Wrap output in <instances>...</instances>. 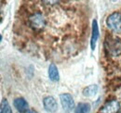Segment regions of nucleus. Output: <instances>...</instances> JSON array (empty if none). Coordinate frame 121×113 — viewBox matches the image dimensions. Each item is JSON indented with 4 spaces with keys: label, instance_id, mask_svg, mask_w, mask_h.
Listing matches in <instances>:
<instances>
[{
    "label": "nucleus",
    "instance_id": "nucleus-2",
    "mask_svg": "<svg viewBox=\"0 0 121 113\" xmlns=\"http://www.w3.org/2000/svg\"><path fill=\"white\" fill-rule=\"evenodd\" d=\"M108 28L116 33H121V13L114 12L106 20Z\"/></svg>",
    "mask_w": 121,
    "mask_h": 113
},
{
    "label": "nucleus",
    "instance_id": "nucleus-3",
    "mask_svg": "<svg viewBox=\"0 0 121 113\" xmlns=\"http://www.w3.org/2000/svg\"><path fill=\"white\" fill-rule=\"evenodd\" d=\"M29 24L35 31H41L47 24V20L45 16L40 12H35V14L30 16Z\"/></svg>",
    "mask_w": 121,
    "mask_h": 113
},
{
    "label": "nucleus",
    "instance_id": "nucleus-11",
    "mask_svg": "<svg viewBox=\"0 0 121 113\" xmlns=\"http://www.w3.org/2000/svg\"><path fill=\"white\" fill-rule=\"evenodd\" d=\"M91 105L88 103H79L75 109V113H90Z\"/></svg>",
    "mask_w": 121,
    "mask_h": 113
},
{
    "label": "nucleus",
    "instance_id": "nucleus-5",
    "mask_svg": "<svg viewBox=\"0 0 121 113\" xmlns=\"http://www.w3.org/2000/svg\"><path fill=\"white\" fill-rule=\"evenodd\" d=\"M60 103L63 108V109L66 112H70L75 108V102L71 95L69 94H62L60 96Z\"/></svg>",
    "mask_w": 121,
    "mask_h": 113
},
{
    "label": "nucleus",
    "instance_id": "nucleus-12",
    "mask_svg": "<svg viewBox=\"0 0 121 113\" xmlns=\"http://www.w3.org/2000/svg\"><path fill=\"white\" fill-rule=\"evenodd\" d=\"M0 113H12L11 108L8 102L7 99H2L1 101V109H0Z\"/></svg>",
    "mask_w": 121,
    "mask_h": 113
},
{
    "label": "nucleus",
    "instance_id": "nucleus-6",
    "mask_svg": "<svg viewBox=\"0 0 121 113\" xmlns=\"http://www.w3.org/2000/svg\"><path fill=\"white\" fill-rule=\"evenodd\" d=\"M43 104H44V108L48 112H55L58 109V105L57 102L54 97H47L43 100Z\"/></svg>",
    "mask_w": 121,
    "mask_h": 113
},
{
    "label": "nucleus",
    "instance_id": "nucleus-10",
    "mask_svg": "<svg viewBox=\"0 0 121 113\" xmlns=\"http://www.w3.org/2000/svg\"><path fill=\"white\" fill-rule=\"evenodd\" d=\"M98 92V86L96 85H90L88 87H86L83 91V95L85 97H93L97 94Z\"/></svg>",
    "mask_w": 121,
    "mask_h": 113
},
{
    "label": "nucleus",
    "instance_id": "nucleus-9",
    "mask_svg": "<svg viewBox=\"0 0 121 113\" xmlns=\"http://www.w3.org/2000/svg\"><path fill=\"white\" fill-rule=\"evenodd\" d=\"M48 77L51 81L53 82H57L59 81V71L57 67L55 66V64H50L49 67H48Z\"/></svg>",
    "mask_w": 121,
    "mask_h": 113
},
{
    "label": "nucleus",
    "instance_id": "nucleus-8",
    "mask_svg": "<svg viewBox=\"0 0 121 113\" xmlns=\"http://www.w3.org/2000/svg\"><path fill=\"white\" fill-rule=\"evenodd\" d=\"M13 105L16 108V109L18 111H20V112L25 113L28 110V104H27L26 100L24 98H22V97L16 98L14 100V102H13Z\"/></svg>",
    "mask_w": 121,
    "mask_h": 113
},
{
    "label": "nucleus",
    "instance_id": "nucleus-7",
    "mask_svg": "<svg viewBox=\"0 0 121 113\" xmlns=\"http://www.w3.org/2000/svg\"><path fill=\"white\" fill-rule=\"evenodd\" d=\"M99 26H98V22L96 20H94L92 21V33H91V49L94 50L96 47V43L98 41L99 38Z\"/></svg>",
    "mask_w": 121,
    "mask_h": 113
},
{
    "label": "nucleus",
    "instance_id": "nucleus-1",
    "mask_svg": "<svg viewBox=\"0 0 121 113\" xmlns=\"http://www.w3.org/2000/svg\"><path fill=\"white\" fill-rule=\"evenodd\" d=\"M104 47L108 55L119 56L121 54V39L115 36H107L104 41Z\"/></svg>",
    "mask_w": 121,
    "mask_h": 113
},
{
    "label": "nucleus",
    "instance_id": "nucleus-4",
    "mask_svg": "<svg viewBox=\"0 0 121 113\" xmlns=\"http://www.w3.org/2000/svg\"><path fill=\"white\" fill-rule=\"evenodd\" d=\"M121 109L120 103L117 100H111L102 108L100 113H118Z\"/></svg>",
    "mask_w": 121,
    "mask_h": 113
},
{
    "label": "nucleus",
    "instance_id": "nucleus-13",
    "mask_svg": "<svg viewBox=\"0 0 121 113\" xmlns=\"http://www.w3.org/2000/svg\"><path fill=\"white\" fill-rule=\"evenodd\" d=\"M25 113H37L36 111H35V110H27Z\"/></svg>",
    "mask_w": 121,
    "mask_h": 113
}]
</instances>
